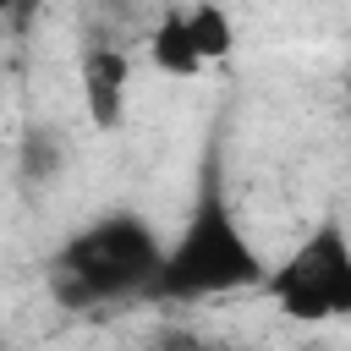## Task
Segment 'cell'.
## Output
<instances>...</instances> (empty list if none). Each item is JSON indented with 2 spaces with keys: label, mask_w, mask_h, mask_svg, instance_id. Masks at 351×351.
Masks as SVG:
<instances>
[{
  "label": "cell",
  "mask_w": 351,
  "mask_h": 351,
  "mask_svg": "<svg viewBox=\"0 0 351 351\" xmlns=\"http://www.w3.org/2000/svg\"><path fill=\"white\" fill-rule=\"evenodd\" d=\"M55 170H60V137H55V126H33L22 137V176L27 181H49Z\"/></svg>",
  "instance_id": "52a82bcc"
},
{
  "label": "cell",
  "mask_w": 351,
  "mask_h": 351,
  "mask_svg": "<svg viewBox=\"0 0 351 351\" xmlns=\"http://www.w3.org/2000/svg\"><path fill=\"white\" fill-rule=\"evenodd\" d=\"M126 82H132V60L110 44L82 55V110L99 132H115L126 115Z\"/></svg>",
  "instance_id": "277c9868"
},
{
  "label": "cell",
  "mask_w": 351,
  "mask_h": 351,
  "mask_svg": "<svg viewBox=\"0 0 351 351\" xmlns=\"http://www.w3.org/2000/svg\"><path fill=\"white\" fill-rule=\"evenodd\" d=\"M148 55H154V66H159L165 77H197V71H203V60H197V49H192V38H186L181 11L159 16V27H154V38H148Z\"/></svg>",
  "instance_id": "8992f818"
},
{
  "label": "cell",
  "mask_w": 351,
  "mask_h": 351,
  "mask_svg": "<svg viewBox=\"0 0 351 351\" xmlns=\"http://www.w3.org/2000/svg\"><path fill=\"white\" fill-rule=\"evenodd\" d=\"M0 351H5V340H0Z\"/></svg>",
  "instance_id": "30bf717a"
},
{
  "label": "cell",
  "mask_w": 351,
  "mask_h": 351,
  "mask_svg": "<svg viewBox=\"0 0 351 351\" xmlns=\"http://www.w3.org/2000/svg\"><path fill=\"white\" fill-rule=\"evenodd\" d=\"M263 258L247 241L241 219L230 214L219 176H203V192L181 225V236L159 252V269L143 291V302H203V296H230V291H258L263 285Z\"/></svg>",
  "instance_id": "6da1fadb"
},
{
  "label": "cell",
  "mask_w": 351,
  "mask_h": 351,
  "mask_svg": "<svg viewBox=\"0 0 351 351\" xmlns=\"http://www.w3.org/2000/svg\"><path fill=\"white\" fill-rule=\"evenodd\" d=\"M181 22H186V38H192V49H197V60H203V66L230 60V49H236V22H230V11H225V5L197 0L192 11H181Z\"/></svg>",
  "instance_id": "5b68a950"
},
{
  "label": "cell",
  "mask_w": 351,
  "mask_h": 351,
  "mask_svg": "<svg viewBox=\"0 0 351 351\" xmlns=\"http://www.w3.org/2000/svg\"><path fill=\"white\" fill-rule=\"evenodd\" d=\"M269 302L296 318V324H329L351 313V241L340 230V219H324L307 241H296V252L263 274Z\"/></svg>",
  "instance_id": "3957f363"
},
{
  "label": "cell",
  "mask_w": 351,
  "mask_h": 351,
  "mask_svg": "<svg viewBox=\"0 0 351 351\" xmlns=\"http://www.w3.org/2000/svg\"><path fill=\"white\" fill-rule=\"evenodd\" d=\"M159 351H203V346H197L192 335H165V340H159Z\"/></svg>",
  "instance_id": "ba28073f"
},
{
  "label": "cell",
  "mask_w": 351,
  "mask_h": 351,
  "mask_svg": "<svg viewBox=\"0 0 351 351\" xmlns=\"http://www.w3.org/2000/svg\"><path fill=\"white\" fill-rule=\"evenodd\" d=\"M318 351H324V346H318Z\"/></svg>",
  "instance_id": "7c38bea8"
},
{
  "label": "cell",
  "mask_w": 351,
  "mask_h": 351,
  "mask_svg": "<svg viewBox=\"0 0 351 351\" xmlns=\"http://www.w3.org/2000/svg\"><path fill=\"white\" fill-rule=\"evenodd\" d=\"M22 5H33V0H22Z\"/></svg>",
  "instance_id": "8fae6325"
},
{
  "label": "cell",
  "mask_w": 351,
  "mask_h": 351,
  "mask_svg": "<svg viewBox=\"0 0 351 351\" xmlns=\"http://www.w3.org/2000/svg\"><path fill=\"white\" fill-rule=\"evenodd\" d=\"M5 11H11V0H0V16H5Z\"/></svg>",
  "instance_id": "9c48e42d"
},
{
  "label": "cell",
  "mask_w": 351,
  "mask_h": 351,
  "mask_svg": "<svg viewBox=\"0 0 351 351\" xmlns=\"http://www.w3.org/2000/svg\"><path fill=\"white\" fill-rule=\"evenodd\" d=\"M159 252H165V241L143 214H104L99 225L60 241V252L44 263V285L71 313H88L104 302H132L148 291Z\"/></svg>",
  "instance_id": "7a4b0ae2"
}]
</instances>
